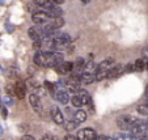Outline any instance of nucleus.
Listing matches in <instances>:
<instances>
[{"label":"nucleus","mask_w":148,"mask_h":140,"mask_svg":"<svg viewBox=\"0 0 148 140\" xmlns=\"http://www.w3.org/2000/svg\"><path fill=\"white\" fill-rule=\"evenodd\" d=\"M114 60L113 59H106V60H102L100 64L97 66V72H96V80L101 81L105 77L109 76V71L114 67Z\"/></svg>","instance_id":"1"},{"label":"nucleus","mask_w":148,"mask_h":140,"mask_svg":"<svg viewBox=\"0 0 148 140\" xmlns=\"http://www.w3.org/2000/svg\"><path fill=\"white\" fill-rule=\"evenodd\" d=\"M135 122H136V118L131 117V115H121L117 119V124L121 130H126V131H130V130L134 127Z\"/></svg>","instance_id":"2"},{"label":"nucleus","mask_w":148,"mask_h":140,"mask_svg":"<svg viewBox=\"0 0 148 140\" xmlns=\"http://www.w3.org/2000/svg\"><path fill=\"white\" fill-rule=\"evenodd\" d=\"M29 37L33 39L34 42L36 41H42L43 38H46V33H45V29L43 28H39V26H33L28 30Z\"/></svg>","instance_id":"3"},{"label":"nucleus","mask_w":148,"mask_h":140,"mask_svg":"<svg viewBox=\"0 0 148 140\" xmlns=\"http://www.w3.org/2000/svg\"><path fill=\"white\" fill-rule=\"evenodd\" d=\"M54 98H55L56 101H59L60 104L66 105L68 102V100H70V96H68V92L66 89H63L62 87H56V90H55V94L53 96Z\"/></svg>","instance_id":"4"},{"label":"nucleus","mask_w":148,"mask_h":140,"mask_svg":"<svg viewBox=\"0 0 148 140\" xmlns=\"http://www.w3.org/2000/svg\"><path fill=\"white\" fill-rule=\"evenodd\" d=\"M77 139L79 140H96L97 139V134L92 128H83L77 132Z\"/></svg>","instance_id":"5"},{"label":"nucleus","mask_w":148,"mask_h":140,"mask_svg":"<svg viewBox=\"0 0 148 140\" xmlns=\"http://www.w3.org/2000/svg\"><path fill=\"white\" fill-rule=\"evenodd\" d=\"M50 113H51V118H53V121L55 122L56 124H63L64 123V115H63V113L59 110L58 106L51 107Z\"/></svg>","instance_id":"6"},{"label":"nucleus","mask_w":148,"mask_h":140,"mask_svg":"<svg viewBox=\"0 0 148 140\" xmlns=\"http://www.w3.org/2000/svg\"><path fill=\"white\" fill-rule=\"evenodd\" d=\"M29 104L32 105L34 111H37L38 114H42V105H41V100L39 97H37L34 93H30L29 96Z\"/></svg>","instance_id":"7"},{"label":"nucleus","mask_w":148,"mask_h":140,"mask_svg":"<svg viewBox=\"0 0 148 140\" xmlns=\"http://www.w3.org/2000/svg\"><path fill=\"white\" fill-rule=\"evenodd\" d=\"M14 96H17L18 98H24L26 93V85L24 81H17L14 85Z\"/></svg>","instance_id":"8"},{"label":"nucleus","mask_w":148,"mask_h":140,"mask_svg":"<svg viewBox=\"0 0 148 140\" xmlns=\"http://www.w3.org/2000/svg\"><path fill=\"white\" fill-rule=\"evenodd\" d=\"M32 18H33V21L36 24H46V23H49L50 17L45 12H37V13H33Z\"/></svg>","instance_id":"9"},{"label":"nucleus","mask_w":148,"mask_h":140,"mask_svg":"<svg viewBox=\"0 0 148 140\" xmlns=\"http://www.w3.org/2000/svg\"><path fill=\"white\" fill-rule=\"evenodd\" d=\"M123 72H126L125 66H123V64H115L114 67L109 71V76H108V77H112V79L118 77V76H121Z\"/></svg>","instance_id":"10"},{"label":"nucleus","mask_w":148,"mask_h":140,"mask_svg":"<svg viewBox=\"0 0 148 140\" xmlns=\"http://www.w3.org/2000/svg\"><path fill=\"white\" fill-rule=\"evenodd\" d=\"M45 13L47 14L50 18H58V17H60L62 16V13H63V11H62L59 7H56V5H54V7H51V8H49V9H45Z\"/></svg>","instance_id":"11"},{"label":"nucleus","mask_w":148,"mask_h":140,"mask_svg":"<svg viewBox=\"0 0 148 140\" xmlns=\"http://www.w3.org/2000/svg\"><path fill=\"white\" fill-rule=\"evenodd\" d=\"M77 96L81 100V102H83V105H89L92 104V98H90V94L87 92L85 89H80L77 92Z\"/></svg>","instance_id":"12"},{"label":"nucleus","mask_w":148,"mask_h":140,"mask_svg":"<svg viewBox=\"0 0 148 140\" xmlns=\"http://www.w3.org/2000/svg\"><path fill=\"white\" fill-rule=\"evenodd\" d=\"M73 68H75V64L71 62H64L62 66H59L58 70L59 72L62 73H70V72H73Z\"/></svg>","instance_id":"13"},{"label":"nucleus","mask_w":148,"mask_h":140,"mask_svg":"<svg viewBox=\"0 0 148 140\" xmlns=\"http://www.w3.org/2000/svg\"><path fill=\"white\" fill-rule=\"evenodd\" d=\"M25 84H26V88H28V89H30V92H32V93H34L39 87H42V85L36 80V79H33V77L29 79V80L25 83Z\"/></svg>","instance_id":"14"},{"label":"nucleus","mask_w":148,"mask_h":140,"mask_svg":"<svg viewBox=\"0 0 148 140\" xmlns=\"http://www.w3.org/2000/svg\"><path fill=\"white\" fill-rule=\"evenodd\" d=\"M34 3L38 7H42L43 9H49V8H51V7L56 5V4L54 3V0H34Z\"/></svg>","instance_id":"15"},{"label":"nucleus","mask_w":148,"mask_h":140,"mask_svg":"<svg viewBox=\"0 0 148 140\" xmlns=\"http://www.w3.org/2000/svg\"><path fill=\"white\" fill-rule=\"evenodd\" d=\"M73 121L77 122V123H83V122L87 121V113L84 110H77V111L73 114Z\"/></svg>","instance_id":"16"},{"label":"nucleus","mask_w":148,"mask_h":140,"mask_svg":"<svg viewBox=\"0 0 148 140\" xmlns=\"http://www.w3.org/2000/svg\"><path fill=\"white\" fill-rule=\"evenodd\" d=\"M96 80V75H92V73H85L83 72V75L80 76V81L81 84H90Z\"/></svg>","instance_id":"17"},{"label":"nucleus","mask_w":148,"mask_h":140,"mask_svg":"<svg viewBox=\"0 0 148 140\" xmlns=\"http://www.w3.org/2000/svg\"><path fill=\"white\" fill-rule=\"evenodd\" d=\"M84 72L85 73H92V75H96L97 72V66L93 64V62H88L84 66Z\"/></svg>","instance_id":"18"},{"label":"nucleus","mask_w":148,"mask_h":140,"mask_svg":"<svg viewBox=\"0 0 148 140\" xmlns=\"http://www.w3.org/2000/svg\"><path fill=\"white\" fill-rule=\"evenodd\" d=\"M49 24H50L54 29H56V30H58L59 28H62V26L64 25V20L62 18V17H58V18H53V20H51V23H49Z\"/></svg>","instance_id":"19"},{"label":"nucleus","mask_w":148,"mask_h":140,"mask_svg":"<svg viewBox=\"0 0 148 140\" xmlns=\"http://www.w3.org/2000/svg\"><path fill=\"white\" fill-rule=\"evenodd\" d=\"M114 140H139L138 137L132 136V135H126V134H115Z\"/></svg>","instance_id":"20"},{"label":"nucleus","mask_w":148,"mask_h":140,"mask_svg":"<svg viewBox=\"0 0 148 140\" xmlns=\"http://www.w3.org/2000/svg\"><path fill=\"white\" fill-rule=\"evenodd\" d=\"M71 104H72L73 107H80V106H83V102H81V100L79 98L77 94H73L72 100H71Z\"/></svg>","instance_id":"21"},{"label":"nucleus","mask_w":148,"mask_h":140,"mask_svg":"<svg viewBox=\"0 0 148 140\" xmlns=\"http://www.w3.org/2000/svg\"><path fill=\"white\" fill-rule=\"evenodd\" d=\"M134 67H135V70H136V71H143L145 68L144 60H143V59H138L136 62L134 63Z\"/></svg>","instance_id":"22"},{"label":"nucleus","mask_w":148,"mask_h":140,"mask_svg":"<svg viewBox=\"0 0 148 140\" xmlns=\"http://www.w3.org/2000/svg\"><path fill=\"white\" fill-rule=\"evenodd\" d=\"M77 122H75L73 119H71V121H68L67 123H66V130L67 131H73V130H76V127H77Z\"/></svg>","instance_id":"23"},{"label":"nucleus","mask_w":148,"mask_h":140,"mask_svg":"<svg viewBox=\"0 0 148 140\" xmlns=\"http://www.w3.org/2000/svg\"><path fill=\"white\" fill-rule=\"evenodd\" d=\"M5 73H7L8 77L14 79V77H17V75H18V70H16V68H13V67H9L8 70H7Z\"/></svg>","instance_id":"24"},{"label":"nucleus","mask_w":148,"mask_h":140,"mask_svg":"<svg viewBox=\"0 0 148 140\" xmlns=\"http://www.w3.org/2000/svg\"><path fill=\"white\" fill-rule=\"evenodd\" d=\"M136 111L139 113V114H142V115H148V107H147V105H139V106L136 107Z\"/></svg>","instance_id":"25"},{"label":"nucleus","mask_w":148,"mask_h":140,"mask_svg":"<svg viewBox=\"0 0 148 140\" xmlns=\"http://www.w3.org/2000/svg\"><path fill=\"white\" fill-rule=\"evenodd\" d=\"M34 94H36L37 97H39V98H41V97H45V96H46V89H43L42 87H39L38 89L34 92Z\"/></svg>","instance_id":"26"},{"label":"nucleus","mask_w":148,"mask_h":140,"mask_svg":"<svg viewBox=\"0 0 148 140\" xmlns=\"http://www.w3.org/2000/svg\"><path fill=\"white\" fill-rule=\"evenodd\" d=\"M142 55H143V60H144V63L148 64V47H145L144 50L142 51Z\"/></svg>","instance_id":"27"},{"label":"nucleus","mask_w":148,"mask_h":140,"mask_svg":"<svg viewBox=\"0 0 148 140\" xmlns=\"http://www.w3.org/2000/svg\"><path fill=\"white\" fill-rule=\"evenodd\" d=\"M0 111H1V115H3V118L8 117V110H7L5 106H0Z\"/></svg>","instance_id":"28"},{"label":"nucleus","mask_w":148,"mask_h":140,"mask_svg":"<svg viewBox=\"0 0 148 140\" xmlns=\"http://www.w3.org/2000/svg\"><path fill=\"white\" fill-rule=\"evenodd\" d=\"M4 102H5V105H8V106L13 105V101H12V98H9V96H5V97H4Z\"/></svg>","instance_id":"29"},{"label":"nucleus","mask_w":148,"mask_h":140,"mask_svg":"<svg viewBox=\"0 0 148 140\" xmlns=\"http://www.w3.org/2000/svg\"><path fill=\"white\" fill-rule=\"evenodd\" d=\"M125 70H126V72H131V71L135 70V67H134V64H126Z\"/></svg>","instance_id":"30"},{"label":"nucleus","mask_w":148,"mask_h":140,"mask_svg":"<svg viewBox=\"0 0 148 140\" xmlns=\"http://www.w3.org/2000/svg\"><path fill=\"white\" fill-rule=\"evenodd\" d=\"M5 29H7V31H9V33H12V31L14 30V26L13 25H9L8 23L5 24Z\"/></svg>","instance_id":"31"},{"label":"nucleus","mask_w":148,"mask_h":140,"mask_svg":"<svg viewBox=\"0 0 148 140\" xmlns=\"http://www.w3.org/2000/svg\"><path fill=\"white\" fill-rule=\"evenodd\" d=\"M64 140H79L77 136H71V135H68V136L64 137Z\"/></svg>","instance_id":"32"},{"label":"nucleus","mask_w":148,"mask_h":140,"mask_svg":"<svg viewBox=\"0 0 148 140\" xmlns=\"http://www.w3.org/2000/svg\"><path fill=\"white\" fill-rule=\"evenodd\" d=\"M41 140H55V139H54L53 136H50V135H45V136L42 137Z\"/></svg>","instance_id":"33"},{"label":"nucleus","mask_w":148,"mask_h":140,"mask_svg":"<svg viewBox=\"0 0 148 140\" xmlns=\"http://www.w3.org/2000/svg\"><path fill=\"white\" fill-rule=\"evenodd\" d=\"M23 140H36V139H34L32 135H25V136L23 137Z\"/></svg>","instance_id":"34"},{"label":"nucleus","mask_w":148,"mask_h":140,"mask_svg":"<svg viewBox=\"0 0 148 140\" xmlns=\"http://www.w3.org/2000/svg\"><path fill=\"white\" fill-rule=\"evenodd\" d=\"M139 140H148V135H147V134H145V135H143V136L140 137Z\"/></svg>","instance_id":"35"},{"label":"nucleus","mask_w":148,"mask_h":140,"mask_svg":"<svg viewBox=\"0 0 148 140\" xmlns=\"http://www.w3.org/2000/svg\"><path fill=\"white\" fill-rule=\"evenodd\" d=\"M89 1H90V0H81V3H84V4H88Z\"/></svg>","instance_id":"36"},{"label":"nucleus","mask_w":148,"mask_h":140,"mask_svg":"<svg viewBox=\"0 0 148 140\" xmlns=\"http://www.w3.org/2000/svg\"><path fill=\"white\" fill-rule=\"evenodd\" d=\"M3 134V126H1V124H0V135Z\"/></svg>","instance_id":"37"},{"label":"nucleus","mask_w":148,"mask_h":140,"mask_svg":"<svg viewBox=\"0 0 148 140\" xmlns=\"http://www.w3.org/2000/svg\"><path fill=\"white\" fill-rule=\"evenodd\" d=\"M145 127H147V131H148V119L145 121Z\"/></svg>","instance_id":"38"},{"label":"nucleus","mask_w":148,"mask_h":140,"mask_svg":"<svg viewBox=\"0 0 148 140\" xmlns=\"http://www.w3.org/2000/svg\"><path fill=\"white\" fill-rule=\"evenodd\" d=\"M4 4V0H0V5H3Z\"/></svg>","instance_id":"39"},{"label":"nucleus","mask_w":148,"mask_h":140,"mask_svg":"<svg viewBox=\"0 0 148 140\" xmlns=\"http://www.w3.org/2000/svg\"><path fill=\"white\" fill-rule=\"evenodd\" d=\"M105 140H114V139H112V137H106Z\"/></svg>","instance_id":"40"},{"label":"nucleus","mask_w":148,"mask_h":140,"mask_svg":"<svg viewBox=\"0 0 148 140\" xmlns=\"http://www.w3.org/2000/svg\"><path fill=\"white\" fill-rule=\"evenodd\" d=\"M147 107H148V98H147Z\"/></svg>","instance_id":"41"},{"label":"nucleus","mask_w":148,"mask_h":140,"mask_svg":"<svg viewBox=\"0 0 148 140\" xmlns=\"http://www.w3.org/2000/svg\"><path fill=\"white\" fill-rule=\"evenodd\" d=\"M0 72H1V67H0Z\"/></svg>","instance_id":"42"}]
</instances>
